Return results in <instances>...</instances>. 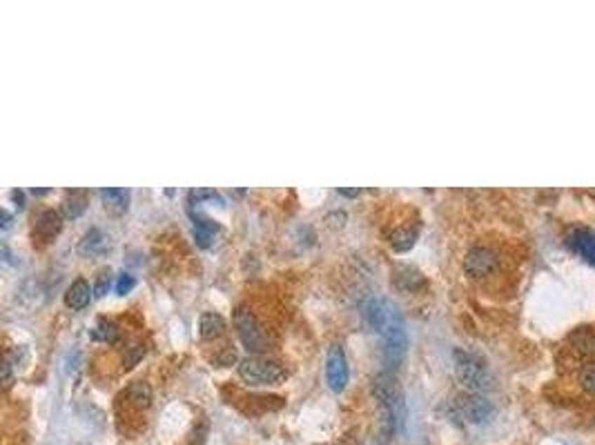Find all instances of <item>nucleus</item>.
I'll list each match as a JSON object with an SVG mask.
<instances>
[{
	"label": "nucleus",
	"mask_w": 595,
	"mask_h": 445,
	"mask_svg": "<svg viewBox=\"0 0 595 445\" xmlns=\"http://www.w3.org/2000/svg\"><path fill=\"white\" fill-rule=\"evenodd\" d=\"M366 321H368L373 332H377L384 341V365L388 372H395L401 367L406 359L408 336L403 329V319L399 314V308L388 299H373L363 308Z\"/></svg>",
	"instance_id": "f257e3e1"
},
{
	"label": "nucleus",
	"mask_w": 595,
	"mask_h": 445,
	"mask_svg": "<svg viewBox=\"0 0 595 445\" xmlns=\"http://www.w3.org/2000/svg\"><path fill=\"white\" fill-rule=\"evenodd\" d=\"M373 397L382 414V427L386 437L397 434L406 423V401L395 372L382 370L373 378Z\"/></svg>",
	"instance_id": "f03ea898"
},
{
	"label": "nucleus",
	"mask_w": 595,
	"mask_h": 445,
	"mask_svg": "<svg viewBox=\"0 0 595 445\" xmlns=\"http://www.w3.org/2000/svg\"><path fill=\"white\" fill-rule=\"evenodd\" d=\"M453 359H455V374H457L460 383L471 394H482L493 388V376L482 356L457 348L453 352Z\"/></svg>",
	"instance_id": "7ed1b4c3"
},
{
	"label": "nucleus",
	"mask_w": 595,
	"mask_h": 445,
	"mask_svg": "<svg viewBox=\"0 0 595 445\" xmlns=\"http://www.w3.org/2000/svg\"><path fill=\"white\" fill-rule=\"evenodd\" d=\"M234 327H236L239 338H241L243 348L248 352L263 354L265 350H268V338H265L257 316L252 314V310L246 308V305H239V308L234 310Z\"/></svg>",
	"instance_id": "20e7f679"
},
{
	"label": "nucleus",
	"mask_w": 595,
	"mask_h": 445,
	"mask_svg": "<svg viewBox=\"0 0 595 445\" xmlns=\"http://www.w3.org/2000/svg\"><path fill=\"white\" fill-rule=\"evenodd\" d=\"M239 376L250 385H270L281 381L286 376V370L270 359H261V356H250L239 365Z\"/></svg>",
	"instance_id": "39448f33"
},
{
	"label": "nucleus",
	"mask_w": 595,
	"mask_h": 445,
	"mask_svg": "<svg viewBox=\"0 0 595 445\" xmlns=\"http://www.w3.org/2000/svg\"><path fill=\"white\" fill-rule=\"evenodd\" d=\"M348 361H346V352L344 348L335 343V345L328 348L326 354V381H328V388L333 392H344L348 385Z\"/></svg>",
	"instance_id": "423d86ee"
},
{
	"label": "nucleus",
	"mask_w": 595,
	"mask_h": 445,
	"mask_svg": "<svg viewBox=\"0 0 595 445\" xmlns=\"http://www.w3.org/2000/svg\"><path fill=\"white\" fill-rule=\"evenodd\" d=\"M497 265H500V259L495 252L477 245L473 249H468L466 259H464V272L473 278H484L495 272Z\"/></svg>",
	"instance_id": "0eeeda50"
},
{
	"label": "nucleus",
	"mask_w": 595,
	"mask_h": 445,
	"mask_svg": "<svg viewBox=\"0 0 595 445\" xmlns=\"http://www.w3.org/2000/svg\"><path fill=\"white\" fill-rule=\"evenodd\" d=\"M457 410L471 423H484L495 412L493 403L482 394H464V397L457 399Z\"/></svg>",
	"instance_id": "6e6552de"
},
{
	"label": "nucleus",
	"mask_w": 595,
	"mask_h": 445,
	"mask_svg": "<svg viewBox=\"0 0 595 445\" xmlns=\"http://www.w3.org/2000/svg\"><path fill=\"white\" fill-rule=\"evenodd\" d=\"M566 245L571 247V252H575L580 259H584L589 265L595 267V232L593 230L575 227V230L568 232Z\"/></svg>",
	"instance_id": "1a4fd4ad"
},
{
	"label": "nucleus",
	"mask_w": 595,
	"mask_h": 445,
	"mask_svg": "<svg viewBox=\"0 0 595 445\" xmlns=\"http://www.w3.org/2000/svg\"><path fill=\"white\" fill-rule=\"evenodd\" d=\"M92 301V287L90 283L85 281V278H76V281L67 287L65 292V305L69 310L79 312L83 308H87Z\"/></svg>",
	"instance_id": "9d476101"
},
{
	"label": "nucleus",
	"mask_w": 595,
	"mask_h": 445,
	"mask_svg": "<svg viewBox=\"0 0 595 445\" xmlns=\"http://www.w3.org/2000/svg\"><path fill=\"white\" fill-rule=\"evenodd\" d=\"M100 198H103L105 207L114 214H123L130 207V192L121 187H105L100 189Z\"/></svg>",
	"instance_id": "9b49d317"
},
{
	"label": "nucleus",
	"mask_w": 595,
	"mask_h": 445,
	"mask_svg": "<svg viewBox=\"0 0 595 445\" xmlns=\"http://www.w3.org/2000/svg\"><path fill=\"white\" fill-rule=\"evenodd\" d=\"M60 227H62L60 214L54 212V210H47V212H43L41 216H38V221H36V234L41 236L43 240H52V238L60 232Z\"/></svg>",
	"instance_id": "f8f14e48"
},
{
	"label": "nucleus",
	"mask_w": 595,
	"mask_h": 445,
	"mask_svg": "<svg viewBox=\"0 0 595 445\" xmlns=\"http://www.w3.org/2000/svg\"><path fill=\"white\" fill-rule=\"evenodd\" d=\"M568 343H571V348L582 356L595 354V332L591 327H577L575 332L568 334Z\"/></svg>",
	"instance_id": "ddd939ff"
},
{
	"label": "nucleus",
	"mask_w": 595,
	"mask_h": 445,
	"mask_svg": "<svg viewBox=\"0 0 595 445\" xmlns=\"http://www.w3.org/2000/svg\"><path fill=\"white\" fill-rule=\"evenodd\" d=\"M223 329H225V321H223L221 314H217V312L201 314V321H199V334H201V338H206V341L219 338V336L223 334Z\"/></svg>",
	"instance_id": "4468645a"
},
{
	"label": "nucleus",
	"mask_w": 595,
	"mask_h": 445,
	"mask_svg": "<svg viewBox=\"0 0 595 445\" xmlns=\"http://www.w3.org/2000/svg\"><path fill=\"white\" fill-rule=\"evenodd\" d=\"M417 238H420V230L417 227H399V230L392 232L390 236V247L395 252H408L415 247Z\"/></svg>",
	"instance_id": "2eb2a0df"
},
{
	"label": "nucleus",
	"mask_w": 595,
	"mask_h": 445,
	"mask_svg": "<svg viewBox=\"0 0 595 445\" xmlns=\"http://www.w3.org/2000/svg\"><path fill=\"white\" fill-rule=\"evenodd\" d=\"M219 232V225L206 219V216H196L194 219V238H196V245L199 247H210L212 245V238L214 234Z\"/></svg>",
	"instance_id": "dca6fc26"
},
{
	"label": "nucleus",
	"mask_w": 595,
	"mask_h": 445,
	"mask_svg": "<svg viewBox=\"0 0 595 445\" xmlns=\"http://www.w3.org/2000/svg\"><path fill=\"white\" fill-rule=\"evenodd\" d=\"M395 281H397V285H399L401 289H410V292H415V289H420V287L426 285V278L422 276V272H417L415 267H408V265L397 267Z\"/></svg>",
	"instance_id": "f3484780"
},
{
	"label": "nucleus",
	"mask_w": 595,
	"mask_h": 445,
	"mask_svg": "<svg viewBox=\"0 0 595 445\" xmlns=\"http://www.w3.org/2000/svg\"><path fill=\"white\" fill-rule=\"evenodd\" d=\"M128 399L132 405H136V408H149L152 405V388L145 383V381H134V383L128 388Z\"/></svg>",
	"instance_id": "a211bd4d"
},
{
	"label": "nucleus",
	"mask_w": 595,
	"mask_h": 445,
	"mask_svg": "<svg viewBox=\"0 0 595 445\" xmlns=\"http://www.w3.org/2000/svg\"><path fill=\"white\" fill-rule=\"evenodd\" d=\"M119 325L116 323H112V321H107V319H100L98 323H96V327L92 329V336L96 338V341H103V343H114L119 338Z\"/></svg>",
	"instance_id": "6ab92c4d"
},
{
	"label": "nucleus",
	"mask_w": 595,
	"mask_h": 445,
	"mask_svg": "<svg viewBox=\"0 0 595 445\" xmlns=\"http://www.w3.org/2000/svg\"><path fill=\"white\" fill-rule=\"evenodd\" d=\"M105 247V236L100 230H96V227H92L90 232H87L81 240V252L83 254H94V252H100Z\"/></svg>",
	"instance_id": "aec40b11"
},
{
	"label": "nucleus",
	"mask_w": 595,
	"mask_h": 445,
	"mask_svg": "<svg viewBox=\"0 0 595 445\" xmlns=\"http://www.w3.org/2000/svg\"><path fill=\"white\" fill-rule=\"evenodd\" d=\"M87 207V198L83 192H76L72 196L65 198V203H62V210H65V216L67 219H79V216L85 212Z\"/></svg>",
	"instance_id": "412c9836"
},
{
	"label": "nucleus",
	"mask_w": 595,
	"mask_h": 445,
	"mask_svg": "<svg viewBox=\"0 0 595 445\" xmlns=\"http://www.w3.org/2000/svg\"><path fill=\"white\" fill-rule=\"evenodd\" d=\"M580 388L587 394H595V363H587L580 370Z\"/></svg>",
	"instance_id": "4be33fe9"
},
{
	"label": "nucleus",
	"mask_w": 595,
	"mask_h": 445,
	"mask_svg": "<svg viewBox=\"0 0 595 445\" xmlns=\"http://www.w3.org/2000/svg\"><path fill=\"white\" fill-rule=\"evenodd\" d=\"M201 200H217V203H223V198H221V194L219 192H214V189H194V192H189V203H199Z\"/></svg>",
	"instance_id": "5701e85b"
},
{
	"label": "nucleus",
	"mask_w": 595,
	"mask_h": 445,
	"mask_svg": "<svg viewBox=\"0 0 595 445\" xmlns=\"http://www.w3.org/2000/svg\"><path fill=\"white\" fill-rule=\"evenodd\" d=\"M143 354H145V345H132V348H130V354L123 359V365H125V367H134L138 361L143 359Z\"/></svg>",
	"instance_id": "b1692460"
},
{
	"label": "nucleus",
	"mask_w": 595,
	"mask_h": 445,
	"mask_svg": "<svg viewBox=\"0 0 595 445\" xmlns=\"http://www.w3.org/2000/svg\"><path fill=\"white\" fill-rule=\"evenodd\" d=\"M134 283H136V281H134V276H130V274H121V276H119V281H116V294H121V296H123V294H128V292L134 287Z\"/></svg>",
	"instance_id": "393cba45"
},
{
	"label": "nucleus",
	"mask_w": 595,
	"mask_h": 445,
	"mask_svg": "<svg viewBox=\"0 0 595 445\" xmlns=\"http://www.w3.org/2000/svg\"><path fill=\"white\" fill-rule=\"evenodd\" d=\"M109 289V272H100L96 278V287H94V294L96 296H105Z\"/></svg>",
	"instance_id": "a878e982"
},
{
	"label": "nucleus",
	"mask_w": 595,
	"mask_h": 445,
	"mask_svg": "<svg viewBox=\"0 0 595 445\" xmlns=\"http://www.w3.org/2000/svg\"><path fill=\"white\" fill-rule=\"evenodd\" d=\"M339 194L354 198V196H359V194H361V189H344V187H339Z\"/></svg>",
	"instance_id": "bb28decb"
},
{
	"label": "nucleus",
	"mask_w": 595,
	"mask_h": 445,
	"mask_svg": "<svg viewBox=\"0 0 595 445\" xmlns=\"http://www.w3.org/2000/svg\"><path fill=\"white\" fill-rule=\"evenodd\" d=\"M9 221H11V216L3 210V227H9Z\"/></svg>",
	"instance_id": "cd10ccee"
},
{
	"label": "nucleus",
	"mask_w": 595,
	"mask_h": 445,
	"mask_svg": "<svg viewBox=\"0 0 595 445\" xmlns=\"http://www.w3.org/2000/svg\"><path fill=\"white\" fill-rule=\"evenodd\" d=\"M373 445H386V441H384V439H377V441H373Z\"/></svg>",
	"instance_id": "c85d7f7f"
}]
</instances>
